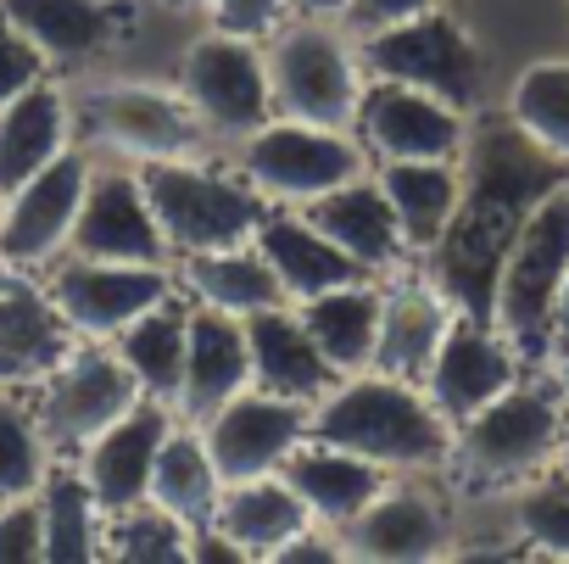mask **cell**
Returning a JSON list of instances; mask_svg holds the SVG:
<instances>
[{
    "instance_id": "cell-2",
    "label": "cell",
    "mask_w": 569,
    "mask_h": 564,
    "mask_svg": "<svg viewBox=\"0 0 569 564\" xmlns=\"http://www.w3.org/2000/svg\"><path fill=\"white\" fill-rule=\"evenodd\" d=\"M308 436L336 442L391 475H436L452 458V425L419 380L363 369L341 375L308 414Z\"/></svg>"
},
{
    "instance_id": "cell-7",
    "label": "cell",
    "mask_w": 569,
    "mask_h": 564,
    "mask_svg": "<svg viewBox=\"0 0 569 564\" xmlns=\"http://www.w3.org/2000/svg\"><path fill=\"white\" fill-rule=\"evenodd\" d=\"M146 196L157 207V224L173 251H218V246H246L268 212V201L246 185V174H218L201 157H168V162H140Z\"/></svg>"
},
{
    "instance_id": "cell-44",
    "label": "cell",
    "mask_w": 569,
    "mask_h": 564,
    "mask_svg": "<svg viewBox=\"0 0 569 564\" xmlns=\"http://www.w3.org/2000/svg\"><path fill=\"white\" fill-rule=\"evenodd\" d=\"M291 7H297L302 18H325V23H336V18H347L352 0H291Z\"/></svg>"
},
{
    "instance_id": "cell-4",
    "label": "cell",
    "mask_w": 569,
    "mask_h": 564,
    "mask_svg": "<svg viewBox=\"0 0 569 564\" xmlns=\"http://www.w3.org/2000/svg\"><path fill=\"white\" fill-rule=\"evenodd\" d=\"M569 279V179H558L508 240L491 279V325L519 347V358L552 353V308Z\"/></svg>"
},
{
    "instance_id": "cell-6",
    "label": "cell",
    "mask_w": 569,
    "mask_h": 564,
    "mask_svg": "<svg viewBox=\"0 0 569 564\" xmlns=\"http://www.w3.org/2000/svg\"><path fill=\"white\" fill-rule=\"evenodd\" d=\"M369 146L358 129H330V123H302V118H268L251 135L234 140V168L262 201L279 207H308L313 196L369 174Z\"/></svg>"
},
{
    "instance_id": "cell-31",
    "label": "cell",
    "mask_w": 569,
    "mask_h": 564,
    "mask_svg": "<svg viewBox=\"0 0 569 564\" xmlns=\"http://www.w3.org/2000/svg\"><path fill=\"white\" fill-rule=\"evenodd\" d=\"M375 179H380V190H386V201L402 224L408 251H430L458 212L463 157L458 162H380Z\"/></svg>"
},
{
    "instance_id": "cell-41",
    "label": "cell",
    "mask_w": 569,
    "mask_h": 564,
    "mask_svg": "<svg viewBox=\"0 0 569 564\" xmlns=\"http://www.w3.org/2000/svg\"><path fill=\"white\" fill-rule=\"evenodd\" d=\"M46 57H40V46L0 12V101H12L18 90H29V85H40L46 79Z\"/></svg>"
},
{
    "instance_id": "cell-46",
    "label": "cell",
    "mask_w": 569,
    "mask_h": 564,
    "mask_svg": "<svg viewBox=\"0 0 569 564\" xmlns=\"http://www.w3.org/2000/svg\"><path fill=\"white\" fill-rule=\"evenodd\" d=\"M547 375H552V386H558L563 403H569V347H552V353H547Z\"/></svg>"
},
{
    "instance_id": "cell-39",
    "label": "cell",
    "mask_w": 569,
    "mask_h": 564,
    "mask_svg": "<svg viewBox=\"0 0 569 564\" xmlns=\"http://www.w3.org/2000/svg\"><path fill=\"white\" fill-rule=\"evenodd\" d=\"M46 469H51V447L40 436L34 408H23L18 397H0V497L40 492Z\"/></svg>"
},
{
    "instance_id": "cell-27",
    "label": "cell",
    "mask_w": 569,
    "mask_h": 564,
    "mask_svg": "<svg viewBox=\"0 0 569 564\" xmlns=\"http://www.w3.org/2000/svg\"><path fill=\"white\" fill-rule=\"evenodd\" d=\"M7 12L34 46L46 62H96L107 46L123 40V7L118 0H0Z\"/></svg>"
},
{
    "instance_id": "cell-28",
    "label": "cell",
    "mask_w": 569,
    "mask_h": 564,
    "mask_svg": "<svg viewBox=\"0 0 569 564\" xmlns=\"http://www.w3.org/2000/svg\"><path fill=\"white\" fill-rule=\"evenodd\" d=\"M68 135H73V101L51 79L0 101V196H12L29 174L62 157Z\"/></svg>"
},
{
    "instance_id": "cell-19",
    "label": "cell",
    "mask_w": 569,
    "mask_h": 564,
    "mask_svg": "<svg viewBox=\"0 0 569 564\" xmlns=\"http://www.w3.org/2000/svg\"><path fill=\"white\" fill-rule=\"evenodd\" d=\"M168 425H173V403L140 397L118 425H107V431L79 453V469H84V481H90V492L101 497L107 514L146 503L151 464H157V447H162Z\"/></svg>"
},
{
    "instance_id": "cell-1",
    "label": "cell",
    "mask_w": 569,
    "mask_h": 564,
    "mask_svg": "<svg viewBox=\"0 0 569 564\" xmlns=\"http://www.w3.org/2000/svg\"><path fill=\"white\" fill-rule=\"evenodd\" d=\"M558 179H569V162L536 151L508 118H502V129L469 135L458 212H452L447 235L425 251L430 257V279L458 303V314H480V319L491 314L497 263H502L508 240L519 235L525 212Z\"/></svg>"
},
{
    "instance_id": "cell-25",
    "label": "cell",
    "mask_w": 569,
    "mask_h": 564,
    "mask_svg": "<svg viewBox=\"0 0 569 564\" xmlns=\"http://www.w3.org/2000/svg\"><path fill=\"white\" fill-rule=\"evenodd\" d=\"M279 475L297 486V497L308 503V514L319 525H336V531L347 520H358L391 481V469H380V464H369V458H358L336 442H319V436H308L291 458H284Z\"/></svg>"
},
{
    "instance_id": "cell-23",
    "label": "cell",
    "mask_w": 569,
    "mask_h": 564,
    "mask_svg": "<svg viewBox=\"0 0 569 564\" xmlns=\"http://www.w3.org/2000/svg\"><path fill=\"white\" fill-rule=\"evenodd\" d=\"M251 386V353H246V319L190 303V336H184V380L173 397L179 419H207L218 403Z\"/></svg>"
},
{
    "instance_id": "cell-45",
    "label": "cell",
    "mask_w": 569,
    "mask_h": 564,
    "mask_svg": "<svg viewBox=\"0 0 569 564\" xmlns=\"http://www.w3.org/2000/svg\"><path fill=\"white\" fill-rule=\"evenodd\" d=\"M552 347H569V279H563L558 308H552Z\"/></svg>"
},
{
    "instance_id": "cell-29",
    "label": "cell",
    "mask_w": 569,
    "mask_h": 564,
    "mask_svg": "<svg viewBox=\"0 0 569 564\" xmlns=\"http://www.w3.org/2000/svg\"><path fill=\"white\" fill-rule=\"evenodd\" d=\"M380 303H386V286H369L363 279H347V286H330L308 303H297L313 347L330 358L336 375H363L375 369V347H380Z\"/></svg>"
},
{
    "instance_id": "cell-14",
    "label": "cell",
    "mask_w": 569,
    "mask_h": 564,
    "mask_svg": "<svg viewBox=\"0 0 569 564\" xmlns=\"http://www.w3.org/2000/svg\"><path fill=\"white\" fill-rule=\"evenodd\" d=\"M308 403H291V397H273V392H234L229 403H218L207 419H190L218 464V481H251V475H273L284 469L302 442H308Z\"/></svg>"
},
{
    "instance_id": "cell-5",
    "label": "cell",
    "mask_w": 569,
    "mask_h": 564,
    "mask_svg": "<svg viewBox=\"0 0 569 564\" xmlns=\"http://www.w3.org/2000/svg\"><path fill=\"white\" fill-rule=\"evenodd\" d=\"M268 57V101L279 118H302V123H330V129H352L369 73L358 46L325 23V18H297L279 23L262 40Z\"/></svg>"
},
{
    "instance_id": "cell-43",
    "label": "cell",
    "mask_w": 569,
    "mask_h": 564,
    "mask_svg": "<svg viewBox=\"0 0 569 564\" xmlns=\"http://www.w3.org/2000/svg\"><path fill=\"white\" fill-rule=\"evenodd\" d=\"M436 0H352L347 7V18L369 34V29H391V23H408V18H419V12H430Z\"/></svg>"
},
{
    "instance_id": "cell-35",
    "label": "cell",
    "mask_w": 569,
    "mask_h": 564,
    "mask_svg": "<svg viewBox=\"0 0 569 564\" xmlns=\"http://www.w3.org/2000/svg\"><path fill=\"white\" fill-rule=\"evenodd\" d=\"M40 520H46V558H57V564L107 558V508L90 492L84 469H46Z\"/></svg>"
},
{
    "instance_id": "cell-22",
    "label": "cell",
    "mask_w": 569,
    "mask_h": 564,
    "mask_svg": "<svg viewBox=\"0 0 569 564\" xmlns=\"http://www.w3.org/2000/svg\"><path fill=\"white\" fill-rule=\"evenodd\" d=\"M246 353H251V386L273 392V397H291V403H319L341 375L330 369V358L313 347L297 303H279L246 319Z\"/></svg>"
},
{
    "instance_id": "cell-32",
    "label": "cell",
    "mask_w": 569,
    "mask_h": 564,
    "mask_svg": "<svg viewBox=\"0 0 569 564\" xmlns=\"http://www.w3.org/2000/svg\"><path fill=\"white\" fill-rule=\"evenodd\" d=\"M179 279H184V291L190 303H207V308H223L234 319H251L262 308H279V303H291L279 291V279L268 274V263L257 257V246H218V251H190L179 263Z\"/></svg>"
},
{
    "instance_id": "cell-13",
    "label": "cell",
    "mask_w": 569,
    "mask_h": 564,
    "mask_svg": "<svg viewBox=\"0 0 569 564\" xmlns=\"http://www.w3.org/2000/svg\"><path fill=\"white\" fill-rule=\"evenodd\" d=\"M352 129L375 162H458L475 135L463 107L391 79H369Z\"/></svg>"
},
{
    "instance_id": "cell-37",
    "label": "cell",
    "mask_w": 569,
    "mask_h": 564,
    "mask_svg": "<svg viewBox=\"0 0 569 564\" xmlns=\"http://www.w3.org/2000/svg\"><path fill=\"white\" fill-rule=\"evenodd\" d=\"M508 520L530 553L569 558V475L552 464L536 481H525L519 492H508Z\"/></svg>"
},
{
    "instance_id": "cell-42",
    "label": "cell",
    "mask_w": 569,
    "mask_h": 564,
    "mask_svg": "<svg viewBox=\"0 0 569 564\" xmlns=\"http://www.w3.org/2000/svg\"><path fill=\"white\" fill-rule=\"evenodd\" d=\"M207 23L223 29V34H246V40H268L284 12H291V0H207Z\"/></svg>"
},
{
    "instance_id": "cell-34",
    "label": "cell",
    "mask_w": 569,
    "mask_h": 564,
    "mask_svg": "<svg viewBox=\"0 0 569 564\" xmlns=\"http://www.w3.org/2000/svg\"><path fill=\"white\" fill-rule=\"evenodd\" d=\"M184 336H190V303L162 297L134 325H123L112 336V347H118V358L129 364V375L140 380L146 397L173 403L179 397V380H184Z\"/></svg>"
},
{
    "instance_id": "cell-38",
    "label": "cell",
    "mask_w": 569,
    "mask_h": 564,
    "mask_svg": "<svg viewBox=\"0 0 569 564\" xmlns=\"http://www.w3.org/2000/svg\"><path fill=\"white\" fill-rule=\"evenodd\" d=\"M107 558H134V564H179L190 558V525L173 520L157 503H134L107 514Z\"/></svg>"
},
{
    "instance_id": "cell-17",
    "label": "cell",
    "mask_w": 569,
    "mask_h": 564,
    "mask_svg": "<svg viewBox=\"0 0 569 564\" xmlns=\"http://www.w3.org/2000/svg\"><path fill=\"white\" fill-rule=\"evenodd\" d=\"M68 251L79 257H112V263H168L173 246L157 224V207L146 196V179L134 168H101L84 185Z\"/></svg>"
},
{
    "instance_id": "cell-16",
    "label": "cell",
    "mask_w": 569,
    "mask_h": 564,
    "mask_svg": "<svg viewBox=\"0 0 569 564\" xmlns=\"http://www.w3.org/2000/svg\"><path fill=\"white\" fill-rule=\"evenodd\" d=\"M525 375L519 347L480 314H458L452 330L441 336L430 369H425V397L441 408L447 425H463L469 414H480L491 397H502L513 380Z\"/></svg>"
},
{
    "instance_id": "cell-10",
    "label": "cell",
    "mask_w": 569,
    "mask_h": 564,
    "mask_svg": "<svg viewBox=\"0 0 569 564\" xmlns=\"http://www.w3.org/2000/svg\"><path fill=\"white\" fill-rule=\"evenodd\" d=\"M140 380L129 375V364L118 358V347H73L34 397V419L51 453L79 458L107 425H118L134 403H140Z\"/></svg>"
},
{
    "instance_id": "cell-3",
    "label": "cell",
    "mask_w": 569,
    "mask_h": 564,
    "mask_svg": "<svg viewBox=\"0 0 569 564\" xmlns=\"http://www.w3.org/2000/svg\"><path fill=\"white\" fill-rule=\"evenodd\" d=\"M569 403L563 392L547 380H513L502 397H491L480 414H469L463 425H452V458L447 469L475 492V497H508L525 481H536L541 469H552L558 458V436H563Z\"/></svg>"
},
{
    "instance_id": "cell-21",
    "label": "cell",
    "mask_w": 569,
    "mask_h": 564,
    "mask_svg": "<svg viewBox=\"0 0 569 564\" xmlns=\"http://www.w3.org/2000/svg\"><path fill=\"white\" fill-rule=\"evenodd\" d=\"M302 212H308V224L325 229L363 274H397L402 257H408L402 224H397V212H391V201H386V190H380L375 174H358V179H347V185L313 196Z\"/></svg>"
},
{
    "instance_id": "cell-36",
    "label": "cell",
    "mask_w": 569,
    "mask_h": 564,
    "mask_svg": "<svg viewBox=\"0 0 569 564\" xmlns=\"http://www.w3.org/2000/svg\"><path fill=\"white\" fill-rule=\"evenodd\" d=\"M502 118L547 157L569 162V57H536L513 73Z\"/></svg>"
},
{
    "instance_id": "cell-11",
    "label": "cell",
    "mask_w": 569,
    "mask_h": 564,
    "mask_svg": "<svg viewBox=\"0 0 569 564\" xmlns=\"http://www.w3.org/2000/svg\"><path fill=\"white\" fill-rule=\"evenodd\" d=\"M179 90L196 107V118L207 123V135L229 140V146L273 118L262 40H246V34L212 29V34L190 40L179 57Z\"/></svg>"
},
{
    "instance_id": "cell-33",
    "label": "cell",
    "mask_w": 569,
    "mask_h": 564,
    "mask_svg": "<svg viewBox=\"0 0 569 564\" xmlns=\"http://www.w3.org/2000/svg\"><path fill=\"white\" fill-rule=\"evenodd\" d=\"M218 492H223V481H218V464H212L201 431L190 419H173L168 436H162V447H157L146 503L168 508L184 525H207L212 508H218Z\"/></svg>"
},
{
    "instance_id": "cell-8",
    "label": "cell",
    "mask_w": 569,
    "mask_h": 564,
    "mask_svg": "<svg viewBox=\"0 0 569 564\" xmlns=\"http://www.w3.org/2000/svg\"><path fill=\"white\" fill-rule=\"evenodd\" d=\"M358 57H363V73L369 79H391V85H413V90H430L452 107H475L480 101V73H486V57L475 46V34L447 18V12H419L408 23H391V29H369L358 40Z\"/></svg>"
},
{
    "instance_id": "cell-12",
    "label": "cell",
    "mask_w": 569,
    "mask_h": 564,
    "mask_svg": "<svg viewBox=\"0 0 569 564\" xmlns=\"http://www.w3.org/2000/svg\"><path fill=\"white\" fill-rule=\"evenodd\" d=\"M173 268L168 263H112V257H57L46 274V291L57 314L73 325V336L112 342L123 325H134L146 308L173 297Z\"/></svg>"
},
{
    "instance_id": "cell-40",
    "label": "cell",
    "mask_w": 569,
    "mask_h": 564,
    "mask_svg": "<svg viewBox=\"0 0 569 564\" xmlns=\"http://www.w3.org/2000/svg\"><path fill=\"white\" fill-rule=\"evenodd\" d=\"M0 558H7V564H40V558H46L40 492H29V497H0Z\"/></svg>"
},
{
    "instance_id": "cell-47",
    "label": "cell",
    "mask_w": 569,
    "mask_h": 564,
    "mask_svg": "<svg viewBox=\"0 0 569 564\" xmlns=\"http://www.w3.org/2000/svg\"><path fill=\"white\" fill-rule=\"evenodd\" d=\"M563 475H569V419H563V436H558V458H552Z\"/></svg>"
},
{
    "instance_id": "cell-30",
    "label": "cell",
    "mask_w": 569,
    "mask_h": 564,
    "mask_svg": "<svg viewBox=\"0 0 569 564\" xmlns=\"http://www.w3.org/2000/svg\"><path fill=\"white\" fill-rule=\"evenodd\" d=\"M212 525H218L246 558H273V547L291 542L302 525H313V514H308V503L297 497V486L273 469V475L229 481V486L218 492Z\"/></svg>"
},
{
    "instance_id": "cell-20",
    "label": "cell",
    "mask_w": 569,
    "mask_h": 564,
    "mask_svg": "<svg viewBox=\"0 0 569 564\" xmlns=\"http://www.w3.org/2000/svg\"><path fill=\"white\" fill-rule=\"evenodd\" d=\"M73 353V325L29 268L0 263V380H46Z\"/></svg>"
},
{
    "instance_id": "cell-48",
    "label": "cell",
    "mask_w": 569,
    "mask_h": 564,
    "mask_svg": "<svg viewBox=\"0 0 569 564\" xmlns=\"http://www.w3.org/2000/svg\"><path fill=\"white\" fill-rule=\"evenodd\" d=\"M168 7H179V12H201L207 0H168Z\"/></svg>"
},
{
    "instance_id": "cell-15",
    "label": "cell",
    "mask_w": 569,
    "mask_h": 564,
    "mask_svg": "<svg viewBox=\"0 0 569 564\" xmlns=\"http://www.w3.org/2000/svg\"><path fill=\"white\" fill-rule=\"evenodd\" d=\"M84 185H90V162L79 151H62L40 174H29L12 196H0V263L12 268L57 263L68 251Z\"/></svg>"
},
{
    "instance_id": "cell-9",
    "label": "cell",
    "mask_w": 569,
    "mask_h": 564,
    "mask_svg": "<svg viewBox=\"0 0 569 564\" xmlns=\"http://www.w3.org/2000/svg\"><path fill=\"white\" fill-rule=\"evenodd\" d=\"M84 129L118 151L123 162H168V157H201L212 146L207 123L184 101L179 85H146V79H118L96 85L79 101Z\"/></svg>"
},
{
    "instance_id": "cell-18",
    "label": "cell",
    "mask_w": 569,
    "mask_h": 564,
    "mask_svg": "<svg viewBox=\"0 0 569 564\" xmlns=\"http://www.w3.org/2000/svg\"><path fill=\"white\" fill-rule=\"evenodd\" d=\"M347 558H380V564H419V558H447L452 553V508L425 486L402 481L341 525Z\"/></svg>"
},
{
    "instance_id": "cell-26",
    "label": "cell",
    "mask_w": 569,
    "mask_h": 564,
    "mask_svg": "<svg viewBox=\"0 0 569 564\" xmlns=\"http://www.w3.org/2000/svg\"><path fill=\"white\" fill-rule=\"evenodd\" d=\"M458 303L436 286V279H397L386 286L380 303V347H375V369L402 375V380H425L441 336L452 330Z\"/></svg>"
},
{
    "instance_id": "cell-24",
    "label": "cell",
    "mask_w": 569,
    "mask_h": 564,
    "mask_svg": "<svg viewBox=\"0 0 569 564\" xmlns=\"http://www.w3.org/2000/svg\"><path fill=\"white\" fill-rule=\"evenodd\" d=\"M257 257L268 263V274L279 279V291L291 303H308L330 286H347V279H363V268L325 235L308 224L302 207H279V212H262L257 235H251Z\"/></svg>"
}]
</instances>
